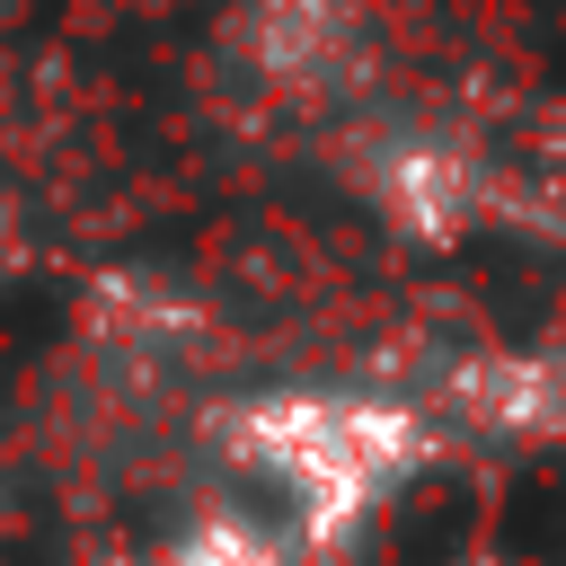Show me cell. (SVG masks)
Instances as JSON below:
<instances>
[{"label":"cell","mask_w":566,"mask_h":566,"mask_svg":"<svg viewBox=\"0 0 566 566\" xmlns=\"http://www.w3.org/2000/svg\"><path fill=\"white\" fill-rule=\"evenodd\" d=\"M451 566H504V557H486V548H469V557H451Z\"/></svg>","instance_id":"6"},{"label":"cell","mask_w":566,"mask_h":566,"mask_svg":"<svg viewBox=\"0 0 566 566\" xmlns=\"http://www.w3.org/2000/svg\"><path fill=\"white\" fill-rule=\"evenodd\" d=\"M221 433H230L239 469H256L283 495L292 539L310 557L345 548L433 460V416L389 389H265V398L230 407Z\"/></svg>","instance_id":"1"},{"label":"cell","mask_w":566,"mask_h":566,"mask_svg":"<svg viewBox=\"0 0 566 566\" xmlns=\"http://www.w3.org/2000/svg\"><path fill=\"white\" fill-rule=\"evenodd\" d=\"M478 442H566V345H478L433 380V407Z\"/></svg>","instance_id":"2"},{"label":"cell","mask_w":566,"mask_h":566,"mask_svg":"<svg viewBox=\"0 0 566 566\" xmlns=\"http://www.w3.org/2000/svg\"><path fill=\"white\" fill-rule=\"evenodd\" d=\"M310 548L292 539V531H274V522H256V513H203V522H186L150 566H301Z\"/></svg>","instance_id":"5"},{"label":"cell","mask_w":566,"mask_h":566,"mask_svg":"<svg viewBox=\"0 0 566 566\" xmlns=\"http://www.w3.org/2000/svg\"><path fill=\"white\" fill-rule=\"evenodd\" d=\"M239 44L274 88H336L363 53V18L354 0H248Z\"/></svg>","instance_id":"4"},{"label":"cell","mask_w":566,"mask_h":566,"mask_svg":"<svg viewBox=\"0 0 566 566\" xmlns=\"http://www.w3.org/2000/svg\"><path fill=\"white\" fill-rule=\"evenodd\" d=\"M363 186H371V203H380L407 239H424V248H442V239H460V230H478V221L495 212V168H486L469 142L416 133V124L389 133V142H371Z\"/></svg>","instance_id":"3"}]
</instances>
